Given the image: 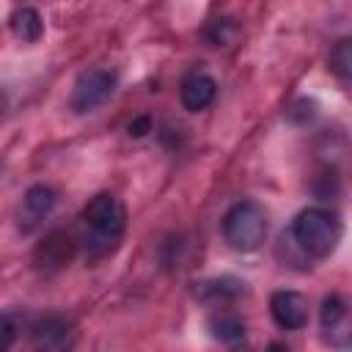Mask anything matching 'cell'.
<instances>
[{"label":"cell","mask_w":352,"mask_h":352,"mask_svg":"<svg viewBox=\"0 0 352 352\" xmlns=\"http://www.w3.org/2000/svg\"><path fill=\"white\" fill-rule=\"evenodd\" d=\"M8 25H11V33H14L22 44H33V41H38L41 33H44V22H41L38 11L30 8V6L14 8L11 16H8Z\"/></svg>","instance_id":"cell-13"},{"label":"cell","mask_w":352,"mask_h":352,"mask_svg":"<svg viewBox=\"0 0 352 352\" xmlns=\"http://www.w3.org/2000/svg\"><path fill=\"white\" fill-rule=\"evenodd\" d=\"M77 236H72L69 231L58 228V231H50L41 245L36 248V264L41 270H58L63 264H69V258L74 256V248H77Z\"/></svg>","instance_id":"cell-8"},{"label":"cell","mask_w":352,"mask_h":352,"mask_svg":"<svg viewBox=\"0 0 352 352\" xmlns=\"http://www.w3.org/2000/svg\"><path fill=\"white\" fill-rule=\"evenodd\" d=\"M267 352H289V346H286V344H280V341H272V344L267 346Z\"/></svg>","instance_id":"cell-17"},{"label":"cell","mask_w":352,"mask_h":352,"mask_svg":"<svg viewBox=\"0 0 352 352\" xmlns=\"http://www.w3.org/2000/svg\"><path fill=\"white\" fill-rule=\"evenodd\" d=\"M267 236V212L256 201H239L223 214V239L236 253H253Z\"/></svg>","instance_id":"cell-3"},{"label":"cell","mask_w":352,"mask_h":352,"mask_svg":"<svg viewBox=\"0 0 352 352\" xmlns=\"http://www.w3.org/2000/svg\"><path fill=\"white\" fill-rule=\"evenodd\" d=\"M113 91H116V74L110 69H102V66L85 69L74 80V88H72V96H69V107L74 113H91L99 104H104Z\"/></svg>","instance_id":"cell-5"},{"label":"cell","mask_w":352,"mask_h":352,"mask_svg":"<svg viewBox=\"0 0 352 352\" xmlns=\"http://www.w3.org/2000/svg\"><path fill=\"white\" fill-rule=\"evenodd\" d=\"M327 69L341 80H352V36H344L333 44L327 55Z\"/></svg>","instance_id":"cell-14"},{"label":"cell","mask_w":352,"mask_h":352,"mask_svg":"<svg viewBox=\"0 0 352 352\" xmlns=\"http://www.w3.org/2000/svg\"><path fill=\"white\" fill-rule=\"evenodd\" d=\"M341 234H344V226H341L338 214L324 206H308V209L297 212V217L289 226V236L305 253L308 261L327 258L338 248Z\"/></svg>","instance_id":"cell-2"},{"label":"cell","mask_w":352,"mask_h":352,"mask_svg":"<svg viewBox=\"0 0 352 352\" xmlns=\"http://www.w3.org/2000/svg\"><path fill=\"white\" fill-rule=\"evenodd\" d=\"M52 206H55V190H50L44 184L30 187L22 198V206H19V226H22V220H25V228L44 220L52 212Z\"/></svg>","instance_id":"cell-12"},{"label":"cell","mask_w":352,"mask_h":352,"mask_svg":"<svg viewBox=\"0 0 352 352\" xmlns=\"http://www.w3.org/2000/svg\"><path fill=\"white\" fill-rule=\"evenodd\" d=\"M74 324L63 316H47L33 327V352H72Z\"/></svg>","instance_id":"cell-6"},{"label":"cell","mask_w":352,"mask_h":352,"mask_svg":"<svg viewBox=\"0 0 352 352\" xmlns=\"http://www.w3.org/2000/svg\"><path fill=\"white\" fill-rule=\"evenodd\" d=\"M126 132H129L132 138H143L146 132H151V118H148V116H138V118H132L129 126H126Z\"/></svg>","instance_id":"cell-16"},{"label":"cell","mask_w":352,"mask_h":352,"mask_svg":"<svg viewBox=\"0 0 352 352\" xmlns=\"http://www.w3.org/2000/svg\"><path fill=\"white\" fill-rule=\"evenodd\" d=\"M248 289H245V280L234 278V275H220V278H209V280H201L195 283V297L204 300V302H228V300H236L242 297Z\"/></svg>","instance_id":"cell-11"},{"label":"cell","mask_w":352,"mask_h":352,"mask_svg":"<svg viewBox=\"0 0 352 352\" xmlns=\"http://www.w3.org/2000/svg\"><path fill=\"white\" fill-rule=\"evenodd\" d=\"M270 314L280 330H300L308 324V300L294 289H280L270 297Z\"/></svg>","instance_id":"cell-7"},{"label":"cell","mask_w":352,"mask_h":352,"mask_svg":"<svg viewBox=\"0 0 352 352\" xmlns=\"http://www.w3.org/2000/svg\"><path fill=\"white\" fill-rule=\"evenodd\" d=\"M214 96H217V82L206 72H190L179 85V99L190 113L206 110L214 102Z\"/></svg>","instance_id":"cell-9"},{"label":"cell","mask_w":352,"mask_h":352,"mask_svg":"<svg viewBox=\"0 0 352 352\" xmlns=\"http://www.w3.org/2000/svg\"><path fill=\"white\" fill-rule=\"evenodd\" d=\"M236 36H239V28H236L234 19L220 16V19H212V22L206 25V38H209L214 47H228V44L236 41Z\"/></svg>","instance_id":"cell-15"},{"label":"cell","mask_w":352,"mask_h":352,"mask_svg":"<svg viewBox=\"0 0 352 352\" xmlns=\"http://www.w3.org/2000/svg\"><path fill=\"white\" fill-rule=\"evenodd\" d=\"M206 330L212 333V338L223 341V344H239L245 341V322L236 311L231 308H214L209 316H206Z\"/></svg>","instance_id":"cell-10"},{"label":"cell","mask_w":352,"mask_h":352,"mask_svg":"<svg viewBox=\"0 0 352 352\" xmlns=\"http://www.w3.org/2000/svg\"><path fill=\"white\" fill-rule=\"evenodd\" d=\"M319 327L324 344L341 352H352V297L349 294H327L319 308Z\"/></svg>","instance_id":"cell-4"},{"label":"cell","mask_w":352,"mask_h":352,"mask_svg":"<svg viewBox=\"0 0 352 352\" xmlns=\"http://www.w3.org/2000/svg\"><path fill=\"white\" fill-rule=\"evenodd\" d=\"M124 231H126V206L113 192H99L82 206L77 242L88 261H99L116 253V248L124 239Z\"/></svg>","instance_id":"cell-1"},{"label":"cell","mask_w":352,"mask_h":352,"mask_svg":"<svg viewBox=\"0 0 352 352\" xmlns=\"http://www.w3.org/2000/svg\"><path fill=\"white\" fill-rule=\"evenodd\" d=\"M234 352H250V349H248V346H242V349H234Z\"/></svg>","instance_id":"cell-18"}]
</instances>
